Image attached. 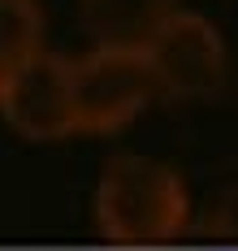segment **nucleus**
Masks as SVG:
<instances>
[{"label":"nucleus","mask_w":238,"mask_h":251,"mask_svg":"<svg viewBox=\"0 0 238 251\" xmlns=\"http://www.w3.org/2000/svg\"><path fill=\"white\" fill-rule=\"evenodd\" d=\"M95 229L113 247H160L190 226V195L173 165L156 156H108L95 182Z\"/></svg>","instance_id":"nucleus-1"},{"label":"nucleus","mask_w":238,"mask_h":251,"mask_svg":"<svg viewBox=\"0 0 238 251\" xmlns=\"http://www.w3.org/2000/svg\"><path fill=\"white\" fill-rule=\"evenodd\" d=\"M78 134H117L156 100L143 48H91L70 61Z\"/></svg>","instance_id":"nucleus-2"},{"label":"nucleus","mask_w":238,"mask_h":251,"mask_svg":"<svg viewBox=\"0 0 238 251\" xmlns=\"http://www.w3.org/2000/svg\"><path fill=\"white\" fill-rule=\"evenodd\" d=\"M143 56L156 78V96H169V100L216 96L230 74L225 35L204 13H190V9H173L160 22V30L147 39Z\"/></svg>","instance_id":"nucleus-3"},{"label":"nucleus","mask_w":238,"mask_h":251,"mask_svg":"<svg viewBox=\"0 0 238 251\" xmlns=\"http://www.w3.org/2000/svg\"><path fill=\"white\" fill-rule=\"evenodd\" d=\"M0 117L30 143H56V139L78 134L70 61L48 48L35 52L18 74L0 82Z\"/></svg>","instance_id":"nucleus-4"},{"label":"nucleus","mask_w":238,"mask_h":251,"mask_svg":"<svg viewBox=\"0 0 238 251\" xmlns=\"http://www.w3.org/2000/svg\"><path fill=\"white\" fill-rule=\"evenodd\" d=\"M173 0H82V26L95 48H147Z\"/></svg>","instance_id":"nucleus-5"},{"label":"nucleus","mask_w":238,"mask_h":251,"mask_svg":"<svg viewBox=\"0 0 238 251\" xmlns=\"http://www.w3.org/2000/svg\"><path fill=\"white\" fill-rule=\"evenodd\" d=\"M44 52V13L35 0H0V82Z\"/></svg>","instance_id":"nucleus-6"},{"label":"nucleus","mask_w":238,"mask_h":251,"mask_svg":"<svg viewBox=\"0 0 238 251\" xmlns=\"http://www.w3.org/2000/svg\"><path fill=\"white\" fill-rule=\"evenodd\" d=\"M204 221H208L204 229H208L212 238H238V182L212 200V208H208Z\"/></svg>","instance_id":"nucleus-7"}]
</instances>
